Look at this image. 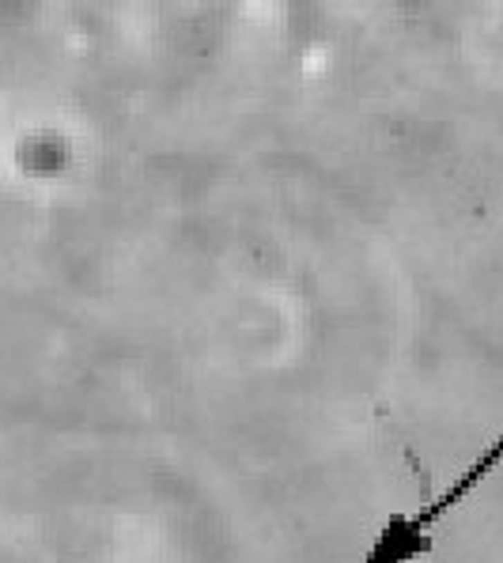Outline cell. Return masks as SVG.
I'll use <instances>...</instances> for the list:
<instances>
[{
	"label": "cell",
	"instance_id": "1",
	"mask_svg": "<svg viewBox=\"0 0 503 563\" xmlns=\"http://www.w3.org/2000/svg\"><path fill=\"white\" fill-rule=\"evenodd\" d=\"M500 465H503V435L496 442H488V446L469 461V469L461 473L450 488H443L435 499H428L412 518L409 514H390V522L378 529V537L367 548L363 563H412V560L428 556L432 544H435V526H439V518L450 514L461 499H469V495L477 492V484H481L492 469H500Z\"/></svg>",
	"mask_w": 503,
	"mask_h": 563
}]
</instances>
